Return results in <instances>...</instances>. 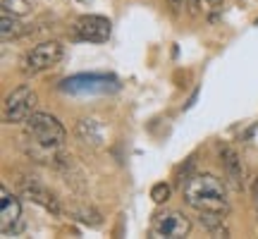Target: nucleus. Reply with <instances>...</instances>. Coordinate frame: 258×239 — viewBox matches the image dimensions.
<instances>
[{"mask_svg": "<svg viewBox=\"0 0 258 239\" xmlns=\"http://www.w3.org/2000/svg\"><path fill=\"white\" fill-rule=\"evenodd\" d=\"M182 199L186 206H191L196 213H230V201H227V187L220 177L211 172H194L186 184L182 187Z\"/></svg>", "mask_w": 258, "mask_h": 239, "instance_id": "obj_1", "label": "nucleus"}, {"mask_svg": "<svg viewBox=\"0 0 258 239\" xmlns=\"http://www.w3.org/2000/svg\"><path fill=\"white\" fill-rule=\"evenodd\" d=\"M24 137L27 141L36 144L48 151H60L67 141V129L55 115L48 112H34L31 117L24 122Z\"/></svg>", "mask_w": 258, "mask_h": 239, "instance_id": "obj_2", "label": "nucleus"}, {"mask_svg": "<svg viewBox=\"0 0 258 239\" xmlns=\"http://www.w3.org/2000/svg\"><path fill=\"white\" fill-rule=\"evenodd\" d=\"M36 91L27 86V84H22L17 86L15 91H10L5 96V101H3V110H0V117L5 125H24L34 112H36Z\"/></svg>", "mask_w": 258, "mask_h": 239, "instance_id": "obj_3", "label": "nucleus"}, {"mask_svg": "<svg viewBox=\"0 0 258 239\" xmlns=\"http://www.w3.org/2000/svg\"><path fill=\"white\" fill-rule=\"evenodd\" d=\"M62 57H64V46L60 41H43V43H38V46H34L31 50L24 53L19 70H22L24 77H36L41 72L53 70Z\"/></svg>", "mask_w": 258, "mask_h": 239, "instance_id": "obj_4", "label": "nucleus"}, {"mask_svg": "<svg viewBox=\"0 0 258 239\" xmlns=\"http://www.w3.org/2000/svg\"><path fill=\"white\" fill-rule=\"evenodd\" d=\"M191 232V220L182 211L163 208L153 213L151 220V237L153 239H182Z\"/></svg>", "mask_w": 258, "mask_h": 239, "instance_id": "obj_5", "label": "nucleus"}, {"mask_svg": "<svg viewBox=\"0 0 258 239\" xmlns=\"http://www.w3.org/2000/svg\"><path fill=\"white\" fill-rule=\"evenodd\" d=\"M112 34V22L103 15H82L74 22V36L89 43H105Z\"/></svg>", "mask_w": 258, "mask_h": 239, "instance_id": "obj_6", "label": "nucleus"}, {"mask_svg": "<svg viewBox=\"0 0 258 239\" xmlns=\"http://www.w3.org/2000/svg\"><path fill=\"white\" fill-rule=\"evenodd\" d=\"M17 189L24 199H29L31 203H36L41 208H46L48 213H53V215H60V213H62L60 199H57L48 187H43V184L38 182L36 177H22L17 182Z\"/></svg>", "mask_w": 258, "mask_h": 239, "instance_id": "obj_7", "label": "nucleus"}, {"mask_svg": "<svg viewBox=\"0 0 258 239\" xmlns=\"http://www.w3.org/2000/svg\"><path fill=\"white\" fill-rule=\"evenodd\" d=\"M19 230H22V203L15 194L0 187V232L3 237H10Z\"/></svg>", "mask_w": 258, "mask_h": 239, "instance_id": "obj_8", "label": "nucleus"}, {"mask_svg": "<svg viewBox=\"0 0 258 239\" xmlns=\"http://www.w3.org/2000/svg\"><path fill=\"white\" fill-rule=\"evenodd\" d=\"M220 160H222V167H225L227 180H230L237 189H241V184H244V163H241L239 153H237L230 144H220Z\"/></svg>", "mask_w": 258, "mask_h": 239, "instance_id": "obj_9", "label": "nucleus"}, {"mask_svg": "<svg viewBox=\"0 0 258 239\" xmlns=\"http://www.w3.org/2000/svg\"><path fill=\"white\" fill-rule=\"evenodd\" d=\"M74 134H77V139H79L82 144H86V146H93V148L103 146V125L98 119H93V117L79 119L77 127H74Z\"/></svg>", "mask_w": 258, "mask_h": 239, "instance_id": "obj_10", "label": "nucleus"}, {"mask_svg": "<svg viewBox=\"0 0 258 239\" xmlns=\"http://www.w3.org/2000/svg\"><path fill=\"white\" fill-rule=\"evenodd\" d=\"M67 213H70V218L77 222H82L86 227H101L103 225V215L93 206L89 203H70L67 206Z\"/></svg>", "mask_w": 258, "mask_h": 239, "instance_id": "obj_11", "label": "nucleus"}, {"mask_svg": "<svg viewBox=\"0 0 258 239\" xmlns=\"http://www.w3.org/2000/svg\"><path fill=\"white\" fill-rule=\"evenodd\" d=\"M199 222L211 232L213 237H230V230L225 227V215H220V213L201 211L199 213Z\"/></svg>", "mask_w": 258, "mask_h": 239, "instance_id": "obj_12", "label": "nucleus"}, {"mask_svg": "<svg viewBox=\"0 0 258 239\" xmlns=\"http://www.w3.org/2000/svg\"><path fill=\"white\" fill-rule=\"evenodd\" d=\"M24 34V29H22V22H19L17 15H12V12H5L3 10V19H0V38L8 43L10 38H17Z\"/></svg>", "mask_w": 258, "mask_h": 239, "instance_id": "obj_13", "label": "nucleus"}, {"mask_svg": "<svg viewBox=\"0 0 258 239\" xmlns=\"http://www.w3.org/2000/svg\"><path fill=\"white\" fill-rule=\"evenodd\" d=\"M170 194H172V187L167 182H158L151 187V199H153V203H158V206H163V203L170 199Z\"/></svg>", "mask_w": 258, "mask_h": 239, "instance_id": "obj_14", "label": "nucleus"}, {"mask_svg": "<svg viewBox=\"0 0 258 239\" xmlns=\"http://www.w3.org/2000/svg\"><path fill=\"white\" fill-rule=\"evenodd\" d=\"M3 10L22 17V15H27L29 10H31V3L29 0H3Z\"/></svg>", "mask_w": 258, "mask_h": 239, "instance_id": "obj_15", "label": "nucleus"}, {"mask_svg": "<svg viewBox=\"0 0 258 239\" xmlns=\"http://www.w3.org/2000/svg\"><path fill=\"white\" fill-rule=\"evenodd\" d=\"M167 8H170V12L175 15V17H179L182 15V10L186 8V0H165Z\"/></svg>", "mask_w": 258, "mask_h": 239, "instance_id": "obj_16", "label": "nucleus"}, {"mask_svg": "<svg viewBox=\"0 0 258 239\" xmlns=\"http://www.w3.org/2000/svg\"><path fill=\"white\" fill-rule=\"evenodd\" d=\"M77 3H89V0H77Z\"/></svg>", "mask_w": 258, "mask_h": 239, "instance_id": "obj_17", "label": "nucleus"}]
</instances>
